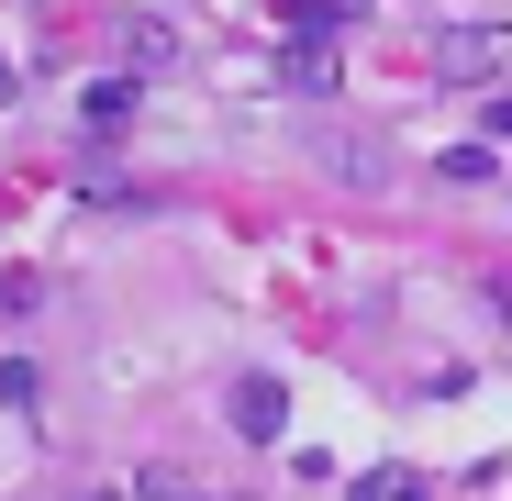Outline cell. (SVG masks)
Segmentation results:
<instances>
[{
    "label": "cell",
    "mask_w": 512,
    "mask_h": 501,
    "mask_svg": "<svg viewBox=\"0 0 512 501\" xmlns=\"http://www.w3.org/2000/svg\"><path fill=\"white\" fill-rule=\"evenodd\" d=\"M435 78L446 90H501L512 78V23H446L435 34Z\"/></svg>",
    "instance_id": "6da1fadb"
},
{
    "label": "cell",
    "mask_w": 512,
    "mask_h": 501,
    "mask_svg": "<svg viewBox=\"0 0 512 501\" xmlns=\"http://www.w3.org/2000/svg\"><path fill=\"white\" fill-rule=\"evenodd\" d=\"M112 45H123V67H134V78L179 67V34H167V23H145V12H123V23H112Z\"/></svg>",
    "instance_id": "3957f363"
},
{
    "label": "cell",
    "mask_w": 512,
    "mask_h": 501,
    "mask_svg": "<svg viewBox=\"0 0 512 501\" xmlns=\"http://www.w3.org/2000/svg\"><path fill=\"white\" fill-rule=\"evenodd\" d=\"M346 501H435V490H423V468H368Z\"/></svg>",
    "instance_id": "8992f818"
},
{
    "label": "cell",
    "mask_w": 512,
    "mask_h": 501,
    "mask_svg": "<svg viewBox=\"0 0 512 501\" xmlns=\"http://www.w3.org/2000/svg\"><path fill=\"white\" fill-rule=\"evenodd\" d=\"M123 112H134V78H101V90H90V123H101V134H112V123H123Z\"/></svg>",
    "instance_id": "9c48e42d"
},
{
    "label": "cell",
    "mask_w": 512,
    "mask_h": 501,
    "mask_svg": "<svg viewBox=\"0 0 512 501\" xmlns=\"http://www.w3.org/2000/svg\"><path fill=\"white\" fill-rule=\"evenodd\" d=\"M279 78H290V90H334V78H346V67H334V45H323V34H301Z\"/></svg>",
    "instance_id": "5b68a950"
},
{
    "label": "cell",
    "mask_w": 512,
    "mask_h": 501,
    "mask_svg": "<svg viewBox=\"0 0 512 501\" xmlns=\"http://www.w3.org/2000/svg\"><path fill=\"white\" fill-rule=\"evenodd\" d=\"M223 424H234L245 446H279V435H290V390H279L268 368H256V379H234V390H223Z\"/></svg>",
    "instance_id": "7a4b0ae2"
},
{
    "label": "cell",
    "mask_w": 512,
    "mask_h": 501,
    "mask_svg": "<svg viewBox=\"0 0 512 501\" xmlns=\"http://www.w3.org/2000/svg\"><path fill=\"white\" fill-rule=\"evenodd\" d=\"M134 501H234V490H212L201 468H145V479H134Z\"/></svg>",
    "instance_id": "277c9868"
},
{
    "label": "cell",
    "mask_w": 512,
    "mask_h": 501,
    "mask_svg": "<svg viewBox=\"0 0 512 501\" xmlns=\"http://www.w3.org/2000/svg\"><path fill=\"white\" fill-rule=\"evenodd\" d=\"M78 501H123V490H78Z\"/></svg>",
    "instance_id": "8fae6325"
},
{
    "label": "cell",
    "mask_w": 512,
    "mask_h": 501,
    "mask_svg": "<svg viewBox=\"0 0 512 501\" xmlns=\"http://www.w3.org/2000/svg\"><path fill=\"white\" fill-rule=\"evenodd\" d=\"M435 179H446V190H479V179H490V145H446Z\"/></svg>",
    "instance_id": "52a82bcc"
},
{
    "label": "cell",
    "mask_w": 512,
    "mask_h": 501,
    "mask_svg": "<svg viewBox=\"0 0 512 501\" xmlns=\"http://www.w3.org/2000/svg\"><path fill=\"white\" fill-rule=\"evenodd\" d=\"M479 134H490V145H512V90H479Z\"/></svg>",
    "instance_id": "30bf717a"
},
{
    "label": "cell",
    "mask_w": 512,
    "mask_h": 501,
    "mask_svg": "<svg viewBox=\"0 0 512 501\" xmlns=\"http://www.w3.org/2000/svg\"><path fill=\"white\" fill-rule=\"evenodd\" d=\"M290 12H301L312 34H334V23H368V0H290Z\"/></svg>",
    "instance_id": "ba28073f"
}]
</instances>
